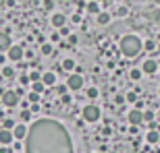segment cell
Segmentation results:
<instances>
[{
    "label": "cell",
    "mask_w": 160,
    "mask_h": 153,
    "mask_svg": "<svg viewBox=\"0 0 160 153\" xmlns=\"http://www.w3.org/2000/svg\"><path fill=\"white\" fill-rule=\"evenodd\" d=\"M11 132H12V139H19V141H21V139L27 137V126H25V124H15V128H12Z\"/></svg>",
    "instance_id": "cell-7"
},
{
    "label": "cell",
    "mask_w": 160,
    "mask_h": 153,
    "mask_svg": "<svg viewBox=\"0 0 160 153\" xmlns=\"http://www.w3.org/2000/svg\"><path fill=\"white\" fill-rule=\"evenodd\" d=\"M15 128V122L12 120H4V130H12Z\"/></svg>",
    "instance_id": "cell-31"
},
{
    "label": "cell",
    "mask_w": 160,
    "mask_h": 153,
    "mask_svg": "<svg viewBox=\"0 0 160 153\" xmlns=\"http://www.w3.org/2000/svg\"><path fill=\"white\" fill-rule=\"evenodd\" d=\"M85 8L92 15H100V2H85Z\"/></svg>",
    "instance_id": "cell-14"
},
{
    "label": "cell",
    "mask_w": 160,
    "mask_h": 153,
    "mask_svg": "<svg viewBox=\"0 0 160 153\" xmlns=\"http://www.w3.org/2000/svg\"><path fill=\"white\" fill-rule=\"evenodd\" d=\"M100 118V108L94 106V104H89V106L83 108V120H88V122H96Z\"/></svg>",
    "instance_id": "cell-3"
},
{
    "label": "cell",
    "mask_w": 160,
    "mask_h": 153,
    "mask_svg": "<svg viewBox=\"0 0 160 153\" xmlns=\"http://www.w3.org/2000/svg\"><path fill=\"white\" fill-rule=\"evenodd\" d=\"M0 153H12V151L8 147H0Z\"/></svg>",
    "instance_id": "cell-33"
},
{
    "label": "cell",
    "mask_w": 160,
    "mask_h": 153,
    "mask_svg": "<svg viewBox=\"0 0 160 153\" xmlns=\"http://www.w3.org/2000/svg\"><path fill=\"white\" fill-rule=\"evenodd\" d=\"M29 118H31V112H29V110H23V112H21V120H23V122H27Z\"/></svg>",
    "instance_id": "cell-28"
},
{
    "label": "cell",
    "mask_w": 160,
    "mask_h": 153,
    "mask_svg": "<svg viewBox=\"0 0 160 153\" xmlns=\"http://www.w3.org/2000/svg\"><path fill=\"white\" fill-rule=\"evenodd\" d=\"M2 75H4V76H8V79H11V76L15 75V71H12V66H4V68H2Z\"/></svg>",
    "instance_id": "cell-25"
},
{
    "label": "cell",
    "mask_w": 160,
    "mask_h": 153,
    "mask_svg": "<svg viewBox=\"0 0 160 153\" xmlns=\"http://www.w3.org/2000/svg\"><path fill=\"white\" fill-rule=\"evenodd\" d=\"M88 97H89V100H96V97H98V89H96V87H89L88 89Z\"/></svg>",
    "instance_id": "cell-24"
},
{
    "label": "cell",
    "mask_w": 160,
    "mask_h": 153,
    "mask_svg": "<svg viewBox=\"0 0 160 153\" xmlns=\"http://www.w3.org/2000/svg\"><path fill=\"white\" fill-rule=\"evenodd\" d=\"M42 83H44V87H52L56 83V75L54 72H44L42 75Z\"/></svg>",
    "instance_id": "cell-11"
},
{
    "label": "cell",
    "mask_w": 160,
    "mask_h": 153,
    "mask_svg": "<svg viewBox=\"0 0 160 153\" xmlns=\"http://www.w3.org/2000/svg\"><path fill=\"white\" fill-rule=\"evenodd\" d=\"M142 46L146 48V50H156V41H154V39H146Z\"/></svg>",
    "instance_id": "cell-21"
},
{
    "label": "cell",
    "mask_w": 160,
    "mask_h": 153,
    "mask_svg": "<svg viewBox=\"0 0 160 153\" xmlns=\"http://www.w3.org/2000/svg\"><path fill=\"white\" fill-rule=\"evenodd\" d=\"M98 23L100 25L110 23V12H100V15H98Z\"/></svg>",
    "instance_id": "cell-16"
},
{
    "label": "cell",
    "mask_w": 160,
    "mask_h": 153,
    "mask_svg": "<svg viewBox=\"0 0 160 153\" xmlns=\"http://www.w3.org/2000/svg\"><path fill=\"white\" fill-rule=\"evenodd\" d=\"M142 116H143V120H146V122H150V120L154 118V112H150V110H146V112H142Z\"/></svg>",
    "instance_id": "cell-26"
},
{
    "label": "cell",
    "mask_w": 160,
    "mask_h": 153,
    "mask_svg": "<svg viewBox=\"0 0 160 153\" xmlns=\"http://www.w3.org/2000/svg\"><path fill=\"white\" fill-rule=\"evenodd\" d=\"M27 153H73L71 135L58 120L40 118L31 124L25 137Z\"/></svg>",
    "instance_id": "cell-1"
},
{
    "label": "cell",
    "mask_w": 160,
    "mask_h": 153,
    "mask_svg": "<svg viewBox=\"0 0 160 153\" xmlns=\"http://www.w3.org/2000/svg\"><path fill=\"white\" fill-rule=\"evenodd\" d=\"M8 48H11V37H8V33H0V54L8 52Z\"/></svg>",
    "instance_id": "cell-12"
},
{
    "label": "cell",
    "mask_w": 160,
    "mask_h": 153,
    "mask_svg": "<svg viewBox=\"0 0 160 153\" xmlns=\"http://www.w3.org/2000/svg\"><path fill=\"white\" fill-rule=\"evenodd\" d=\"M156 71H158L156 60H146V62H143V72H146V75H154Z\"/></svg>",
    "instance_id": "cell-10"
},
{
    "label": "cell",
    "mask_w": 160,
    "mask_h": 153,
    "mask_svg": "<svg viewBox=\"0 0 160 153\" xmlns=\"http://www.w3.org/2000/svg\"><path fill=\"white\" fill-rule=\"evenodd\" d=\"M127 12H129V8H127V6H119V8H117V15H119V17H125Z\"/></svg>",
    "instance_id": "cell-27"
},
{
    "label": "cell",
    "mask_w": 160,
    "mask_h": 153,
    "mask_svg": "<svg viewBox=\"0 0 160 153\" xmlns=\"http://www.w3.org/2000/svg\"><path fill=\"white\" fill-rule=\"evenodd\" d=\"M83 87V76L81 75H71L67 79V89H71V91H79Z\"/></svg>",
    "instance_id": "cell-5"
},
{
    "label": "cell",
    "mask_w": 160,
    "mask_h": 153,
    "mask_svg": "<svg viewBox=\"0 0 160 153\" xmlns=\"http://www.w3.org/2000/svg\"><path fill=\"white\" fill-rule=\"evenodd\" d=\"M31 91H33V93H38V95H40V93H44V83H33V85H31Z\"/></svg>",
    "instance_id": "cell-18"
},
{
    "label": "cell",
    "mask_w": 160,
    "mask_h": 153,
    "mask_svg": "<svg viewBox=\"0 0 160 153\" xmlns=\"http://www.w3.org/2000/svg\"><path fill=\"white\" fill-rule=\"evenodd\" d=\"M119 48H121V52L125 54V56H137V54L142 52V39L137 35H125V37H121V41H119Z\"/></svg>",
    "instance_id": "cell-2"
},
{
    "label": "cell",
    "mask_w": 160,
    "mask_h": 153,
    "mask_svg": "<svg viewBox=\"0 0 160 153\" xmlns=\"http://www.w3.org/2000/svg\"><path fill=\"white\" fill-rule=\"evenodd\" d=\"M2 104H4L6 108H15L19 104L17 91H4V93H2Z\"/></svg>",
    "instance_id": "cell-4"
},
{
    "label": "cell",
    "mask_w": 160,
    "mask_h": 153,
    "mask_svg": "<svg viewBox=\"0 0 160 153\" xmlns=\"http://www.w3.org/2000/svg\"><path fill=\"white\" fill-rule=\"evenodd\" d=\"M158 118H160V110H158Z\"/></svg>",
    "instance_id": "cell-35"
},
{
    "label": "cell",
    "mask_w": 160,
    "mask_h": 153,
    "mask_svg": "<svg viewBox=\"0 0 160 153\" xmlns=\"http://www.w3.org/2000/svg\"><path fill=\"white\" fill-rule=\"evenodd\" d=\"M127 101H137V93L135 91H129V93H127Z\"/></svg>",
    "instance_id": "cell-30"
},
{
    "label": "cell",
    "mask_w": 160,
    "mask_h": 153,
    "mask_svg": "<svg viewBox=\"0 0 160 153\" xmlns=\"http://www.w3.org/2000/svg\"><path fill=\"white\" fill-rule=\"evenodd\" d=\"M27 101H29V104H33V106H36L38 101H40V95H38V93H33V91H29V93H27Z\"/></svg>",
    "instance_id": "cell-19"
},
{
    "label": "cell",
    "mask_w": 160,
    "mask_h": 153,
    "mask_svg": "<svg viewBox=\"0 0 160 153\" xmlns=\"http://www.w3.org/2000/svg\"><path fill=\"white\" fill-rule=\"evenodd\" d=\"M42 54L50 56V54H52V46H50V44H42Z\"/></svg>",
    "instance_id": "cell-23"
},
{
    "label": "cell",
    "mask_w": 160,
    "mask_h": 153,
    "mask_svg": "<svg viewBox=\"0 0 160 153\" xmlns=\"http://www.w3.org/2000/svg\"><path fill=\"white\" fill-rule=\"evenodd\" d=\"M146 139H148V143H152V145H154V143H160V132L158 130H150Z\"/></svg>",
    "instance_id": "cell-15"
},
{
    "label": "cell",
    "mask_w": 160,
    "mask_h": 153,
    "mask_svg": "<svg viewBox=\"0 0 160 153\" xmlns=\"http://www.w3.org/2000/svg\"><path fill=\"white\" fill-rule=\"evenodd\" d=\"M62 68H65V71H73V68H75V60L73 58H65L62 60Z\"/></svg>",
    "instance_id": "cell-17"
},
{
    "label": "cell",
    "mask_w": 160,
    "mask_h": 153,
    "mask_svg": "<svg viewBox=\"0 0 160 153\" xmlns=\"http://www.w3.org/2000/svg\"><path fill=\"white\" fill-rule=\"evenodd\" d=\"M129 122L133 124V126H139V124L143 122V116H142V110H131L129 112Z\"/></svg>",
    "instance_id": "cell-8"
},
{
    "label": "cell",
    "mask_w": 160,
    "mask_h": 153,
    "mask_svg": "<svg viewBox=\"0 0 160 153\" xmlns=\"http://www.w3.org/2000/svg\"><path fill=\"white\" fill-rule=\"evenodd\" d=\"M129 75H131V79H133V81H139V79H142V71H139V68H133Z\"/></svg>",
    "instance_id": "cell-22"
},
{
    "label": "cell",
    "mask_w": 160,
    "mask_h": 153,
    "mask_svg": "<svg viewBox=\"0 0 160 153\" xmlns=\"http://www.w3.org/2000/svg\"><path fill=\"white\" fill-rule=\"evenodd\" d=\"M67 23V17L62 15V12H56V15H52V25L54 27H58V29H62Z\"/></svg>",
    "instance_id": "cell-9"
},
{
    "label": "cell",
    "mask_w": 160,
    "mask_h": 153,
    "mask_svg": "<svg viewBox=\"0 0 160 153\" xmlns=\"http://www.w3.org/2000/svg\"><path fill=\"white\" fill-rule=\"evenodd\" d=\"M23 54L25 52H23V48H21V46H11V48H8V52H6V58L17 62V60L23 58Z\"/></svg>",
    "instance_id": "cell-6"
},
{
    "label": "cell",
    "mask_w": 160,
    "mask_h": 153,
    "mask_svg": "<svg viewBox=\"0 0 160 153\" xmlns=\"http://www.w3.org/2000/svg\"><path fill=\"white\" fill-rule=\"evenodd\" d=\"M19 83H21V85H29V76H27V75H21V76H19Z\"/></svg>",
    "instance_id": "cell-29"
},
{
    "label": "cell",
    "mask_w": 160,
    "mask_h": 153,
    "mask_svg": "<svg viewBox=\"0 0 160 153\" xmlns=\"http://www.w3.org/2000/svg\"><path fill=\"white\" fill-rule=\"evenodd\" d=\"M69 41L71 44H77V35H69Z\"/></svg>",
    "instance_id": "cell-32"
},
{
    "label": "cell",
    "mask_w": 160,
    "mask_h": 153,
    "mask_svg": "<svg viewBox=\"0 0 160 153\" xmlns=\"http://www.w3.org/2000/svg\"><path fill=\"white\" fill-rule=\"evenodd\" d=\"M4 60H6V58L2 56V54H0V64H4Z\"/></svg>",
    "instance_id": "cell-34"
},
{
    "label": "cell",
    "mask_w": 160,
    "mask_h": 153,
    "mask_svg": "<svg viewBox=\"0 0 160 153\" xmlns=\"http://www.w3.org/2000/svg\"><path fill=\"white\" fill-rule=\"evenodd\" d=\"M0 143H2L4 147L12 143V132H11V130H4V128L0 130Z\"/></svg>",
    "instance_id": "cell-13"
},
{
    "label": "cell",
    "mask_w": 160,
    "mask_h": 153,
    "mask_svg": "<svg viewBox=\"0 0 160 153\" xmlns=\"http://www.w3.org/2000/svg\"><path fill=\"white\" fill-rule=\"evenodd\" d=\"M27 76H29V81H31V83H40V81H42V75H40V72H38V71L29 72V75H27Z\"/></svg>",
    "instance_id": "cell-20"
}]
</instances>
